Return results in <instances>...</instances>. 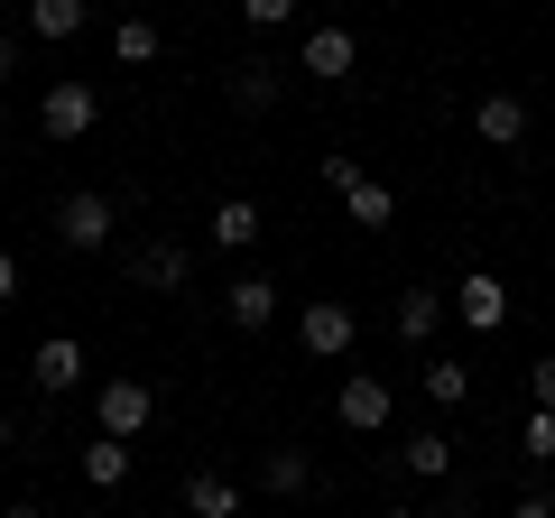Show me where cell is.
Returning a JSON list of instances; mask_svg holds the SVG:
<instances>
[{
	"label": "cell",
	"mask_w": 555,
	"mask_h": 518,
	"mask_svg": "<svg viewBox=\"0 0 555 518\" xmlns=\"http://www.w3.org/2000/svg\"><path fill=\"white\" fill-rule=\"evenodd\" d=\"M149 417H158V389H149L139 371H112V379L93 389V426H102L112 444H139V436H149Z\"/></svg>",
	"instance_id": "cell-1"
},
{
	"label": "cell",
	"mask_w": 555,
	"mask_h": 518,
	"mask_svg": "<svg viewBox=\"0 0 555 518\" xmlns=\"http://www.w3.org/2000/svg\"><path fill=\"white\" fill-rule=\"evenodd\" d=\"M93 120H102V93H93V83H83V75H56V83H47V93H38V130H47V140H56V148L93 140Z\"/></svg>",
	"instance_id": "cell-2"
},
{
	"label": "cell",
	"mask_w": 555,
	"mask_h": 518,
	"mask_svg": "<svg viewBox=\"0 0 555 518\" xmlns=\"http://www.w3.org/2000/svg\"><path fill=\"white\" fill-rule=\"evenodd\" d=\"M297 342H306V361H343L361 342V315L343 297H306L297 306Z\"/></svg>",
	"instance_id": "cell-3"
},
{
	"label": "cell",
	"mask_w": 555,
	"mask_h": 518,
	"mask_svg": "<svg viewBox=\"0 0 555 518\" xmlns=\"http://www.w3.org/2000/svg\"><path fill=\"white\" fill-rule=\"evenodd\" d=\"M185 279H195V241L158 232V241H139V250H130V287H167V297H177Z\"/></svg>",
	"instance_id": "cell-4"
},
{
	"label": "cell",
	"mask_w": 555,
	"mask_h": 518,
	"mask_svg": "<svg viewBox=\"0 0 555 518\" xmlns=\"http://www.w3.org/2000/svg\"><path fill=\"white\" fill-rule=\"evenodd\" d=\"M454 315H463V334H500V324H509V279H500V269H463Z\"/></svg>",
	"instance_id": "cell-5"
},
{
	"label": "cell",
	"mask_w": 555,
	"mask_h": 518,
	"mask_svg": "<svg viewBox=\"0 0 555 518\" xmlns=\"http://www.w3.org/2000/svg\"><path fill=\"white\" fill-rule=\"evenodd\" d=\"M28 379H38L47 399H65V389H83V379H93V352H83L75 334H47L38 352H28Z\"/></svg>",
	"instance_id": "cell-6"
},
{
	"label": "cell",
	"mask_w": 555,
	"mask_h": 518,
	"mask_svg": "<svg viewBox=\"0 0 555 518\" xmlns=\"http://www.w3.org/2000/svg\"><path fill=\"white\" fill-rule=\"evenodd\" d=\"M112 232H120V204L112 195H65L56 204V241H65V250H102Z\"/></svg>",
	"instance_id": "cell-7"
},
{
	"label": "cell",
	"mask_w": 555,
	"mask_h": 518,
	"mask_svg": "<svg viewBox=\"0 0 555 518\" xmlns=\"http://www.w3.org/2000/svg\"><path fill=\"white\" fill-rule=\"evenodd\" d=\"M444 315H454V297H444V287H398V306H389V334L426 352V342L444 334Z\"/></svg>",
	"instance_id": "cell-8"
},
{
	"label": "cell",
	"mask_w": 555,
	"mask_h": 518,
	"mask_svg": "<svg viewBox=\"0 0 555 518\" xmlns=\"http://www.w3.org/2000/svg\"><path fill=\"white\" fill-rule=\"evenodd\" d=\"M334 417L352 426V436H389V379H379V371H352V379L334 389Z\"/></svg>",
	"instance_id": "cell-9"
},
{
	"label": "cell",
	"mask_w": 555,
	"mask_h": 518,
	"mask_svg": "<svg viewBox=\"0 0 555 518\" xmlns=\"http://www.w3.org/2000/svg\"><path fill=\"white\" fill-rule=\"evenodd\" d=\"M278 306H287V287H278V279H259V269H241V279L222 287V315H232L241 334H269V324H278Z\"/></svg>",
	"instance_id": "cell-10"
},
{
	"label": "cell",
	"mask_w": 555,
	"mask_h": 518,
	"mask_svg": "<svg viewBox=\"0 0 555 518\" xmlns=\"http://www.w3.org/2000/svg\"><path fill=\"white\" fill-rule=\"evenodd\" d=\"M528 130H537V120H528V102H518V93H481L473 102V140L481 148H528Z\"/></svg>",
	"instance_id": "cell-11"
},
{
	"label": "cell",
	"mask_w": 555,
	"mask_h": 518,
	"mask_svg": "<svg viewBox=\"0 0 555 518\" xmlns=\"http://www.w3.org/2000/svg\"><path fill=\"white\" fill-rule=\"evenodd\" d=\"M352 65H361V38H352V28H306V47H297V75L343 83Z\"/></svg>",
	"instance_id": "cell-12"
},
{
	"label": "cell",
	"mask_w": 555,
	"mask_h": 518,
	"mask_svg": "<svg viewBox=\"0 0 555 518\" xmlns=\"http://www.w3.org/2000/svg\"><path fill=\"white\" fill-rule=\"evenodd\" d=\"M278 93H287V75H278V65H269V56H241V65H232V75H222V102H232V112H250V120H259V112H269V102H278Z\"/></svg>",
	"instance_id": "cell-13"
},
{
	"label": "cell",
	"mask_w": 555,
	"mask_h": 518,
	"mask_svg": "<svg viewBox=\"0 0 555 518\" xmlns=\"http://www.w3.org/2000/svg\"><path fill=\"white\" fill-rule=\"evenodd\" d=\"M398 463H408L416 481H454V436H444V426H408V436H398Z\"/></svg>",
	"instance_id": "cell-14"
},
{
	"label": "cell",
	"mask_w": 555,
	"mask_h": 518,
	"mask_svg": "<svg viewBox=\"0 0 555 518\" xmlns=\"http://www.w3.org/2000/svg\"><path fill=\"white\" fill-rule=\"evenodd\" d=\"M204 232H214V250H250V241L269 232V213H259L250 195H222V204H214V222H204Z\"/></svg>",
	"instance_id": "cell-15"
},
{
	"label": "cell",
	"mask_w": 555,
	"mask_h": 518,
	"mask_svg": "<svg viewBox=\"0 0 555 518\" xmlns=\"http://www.w3.org/2000/svg\"><path fill=\"white\" fill-rule=\"evenodd\" d=\"M259 481H269L278 500H306V491H315V454H306V444H269V463H259Z\"/></svg>",
	"instance_id": "cell-16"
},
{
	"label": "cell",
	"mask_w": 555,
	"mask_h": 518,
	"mask_svg": "<svg viewBox=\"0 0 555 518\" xmlns=\"http://www.w3.org/2000/svg\"><path fill=\"white\" fill-rule=\"evenodd\" d=\"M185 518H241V491L222 472H185Z\"/></svg>",
	"instance_id": "cell-17"
},
{
	"label": "cell",
	"mask_w": 555,
	"mask_h": 518,
	"mask_svg": "<svg viewBox=\"0 0 555 518\" xmlns=\"http://www.w3.org/2000/svg\"><path fill=\"white\" fill-rule=\"evenodd\" d=\"M28 38H47V47L83 38V0H28Z\"/></svg>",
	"instance_id": "cell-18"
},
{
	"label": "cell",
	"mask_w": 555,
	"mask_h": 518,
	"mask_svg": "<svg viewBox=\"0 0 555 518\" xmlns=\"http://www.w3.org/2000/svg\"><path fill=\"white\" fill-rule=\"evenodd\" d=\"M120 481H130V444L93 436V444H83V491H120Z\"/></svg>",
	"instance_id": "cell-19"
},
{
	"label": "cell",
	"mask_w": 555,
	"mask_h": 518,
	"mask_svg": "<svg viewBox=\"0 0 555 518\" xmlns=\"http://www.w3.org/2000/svg\"><path fill=\"white\" fill-rule=\"evenodd\" d=\"M416 389H426V407H463V399H473V371H463V361H426Z\"/></svg>",
	"instance_id": "cell-20"
},
{
	"label": "cell",
	"mask_w": 555,
	"mask_h": 518,
	"mask_svg": "<svg viewBox=\"0 0 555 518\" xmlns=\"http://www.w3.org/2000/svg\"><path fill=\"white\" fill-rule=\"evenodd\" d=\"M343 213H352L361 232H389V222H398V195H389V185L371 177V185H352V195H343Z\"/></svg>",
	"instance_id": "cell-21"
},
{
	"label": "cell",
	"mask_w": 555,
	"mask_h": 518,
	"mask_svg": "<svg viewBox=\"0 0 555 518\" xmlns=\"http://www.w3.org/2000/svg\"><path fill=\"white\" fill-rule=\"evenodd\" d=\"M158 47H167V38H158L149 20H120V28H112V56H120V65H158Z\"/></svg>",
	"instance_id": "cell-22"
},
{
	"label": "cell",
	"mask_w": 555,
	"mask_h": 518,
	"mask_svg": "<svg viewBox=\"0 0 555 518\" xmlns=\"http://www.w3.org/2000/svg\"><path fill=\"white\" fill-rule=\"evenodd\" d=\"M315 177L334 185V195H352V185H371V167H361L352 148H324V158H315Z\"/></svg>",
	"instance_id": "cell-23"
},
{
	"label": "cell",
	"mask_w": 555,
	"mask_h": 518,
	"mask_svg": "<svg viewBox=\"0 0 555 518\" xmlns=\"http://www.w3.org/2000/svg\"><path fill=\"white\" fill-rule=\"evenodd\" d=\"M518 454H528L537 472L555 463V417H546V407H528V426H518Z\"/></svg>",
	"instance_id": "cell-24"
},
{
	"label": "cell",
	"mask_w": 555,
	"mask_h": 518,
	"mask_svg": "<svg viewBox=\"0 0 555 518\" xmlns=\"http://www.w3.org/2000/svg\"><path fill=\"white\" fill-rule=\"evenodd\" d=\"M241 20H250V28H259V38H278V28L297 20V0H250V10H241Z\"/></svg>",
	"instance_id": "cell-25"
},
{
	"label": "cell",
	"mask_w": 555,
	"mask_h": 518,
	"mask_svg": "<svg viewBox=\"0 0 555 518\" xmlns=\"http://www.w3.org/2000/svg\"><path fill=\"white\" fill-rule=\"evenodd\" d=\"M528 407H546V417H555V352L528 371Z\"/></svg>",
	"instance_id": "cell-26"
},
{
	"label": "cell",
	"mask_w": 555,
	"mask_h": 518,
	"mask_svg": "<svg viewBox=\"0 0 555 518\" xmlns=\"http://www.w3.org/2000/svg\"><path fill=\"white\" fill-rule=\"evenodd\" d=\"M509 518H555V491H546V481H537V491H518V500H509Z\"/></svg>",
	"instance_id": "cell-27"
},
{
	"label": "cell",
	"mask_w": 555,
	"mask_h": 518,
	"mask_svg": "<svg viewBox=\"0 0 555 518\" xmlns=\"http://www.w3.org/2000/svg\"><path fill=\"white\" fill-rule=\"evenodd\" d=\"M20 297V250H0V306Z\"/></svg>",
	"instance_id": "cell-28"
},
{
	"label": "cell",
	"mask_w": 555,
	"mask_h": 518,
	"mask_svg": "<svg viewBox=\"0 0 555 518\" xmlns=\"http://www.w3.org/2000/svg\"><path fill=\"white\" fill-rule=\"evenodd\" d=\"M20 75V38H10V28H0V83Z\"/></svg>",
	"instance_id": "cell-29"
},
{
	"label": "cell",
	"mask_w": 555,
	"mask_h": 518,
	"mask_svg": "<svg viewBox=\"0 0 555 518\" xmlns=\"http://www.w3.org/2000/svg\"><path fill=\"white\" fill-rule=\"evenodd\" d=\"M426 518H473V500H444V509H426Z\"/></svg>",
	"instance_id": "cell-30"
},
{
	"label": "cell",
	"mask_w": 555,
	"mask_h": 518,
	"mask_svg": "<svg viewBox=\"0 0 555 518\" xmlns=\"http://www.w3.org/2000/svg\"><path fill=\"white\" fill-rule=\"evenodd\" d=\"M0 518H47V509H38V500H10V509H0Z\"/></svg>",
	"instance_id": "cell-31"
},
{
	"label": "cell",
	"mask_w": 555,
	"mask_h": 518,
	"mask_svg": "<svg viewBox=\"0 0 555 518\" xmlns=\"http://www.w3.org/2000/svg\"><path fill=\"white\" fill-rule=\"evenodd\" d=\"M371 518H426V509H371Z\"/></svg>",
	"instance_id": "cell-32"
},
{
	"label": "cell",
	"mask_w": 555,
	"mask_h": 518,
	"mask_svg": "<svg viewBox=\"0 0 555 518\" xmlns=\"http://www.w3.org/2000/svg\"><path fill=\"white\" fill-rule=\"evenodd\" d=\"M0 454H10V417H0Z\"/></svg>",
	"instance_id": "cell-33"
},
{
	"label": "cell",
	"mask_w": 555,
	"mask_h": 518,
	"mask_svg": "<svg viewBox=\"0 0 555 518\" xmlns=\"http://www.w3.org/2000/svg\"><path fill=\"white\" fill-rule=\"evenodd\" d=\"M0 130H10V102H0Z\"/></svg>",
	"instance_id": "cell-34"
},
{
	"label": "cell",
	"mask_w": 555,
	"mask_h": 518,
	"mask_svg": "<svg viewBox=\"0 0 555 518\" xmlns=\"http://www.w3.org/2000/svg\"><path fill=\"white\" fill-rule=\"evenodd\" d=\"M241 518H250V509H241Z\"/></svg>",
	"instance_id": "cell-35"
}]
</instances>
